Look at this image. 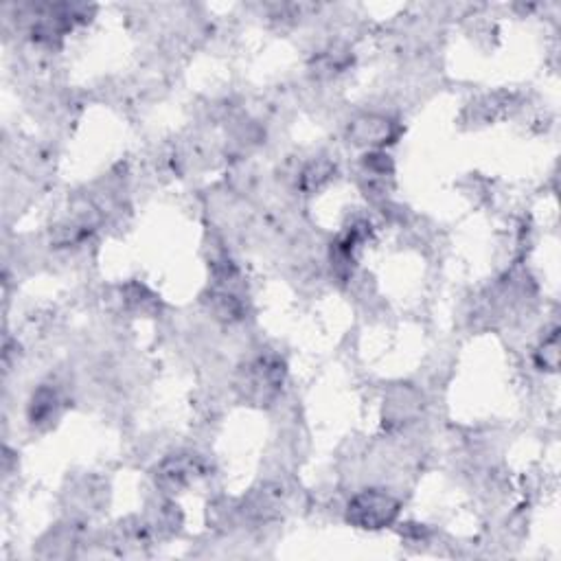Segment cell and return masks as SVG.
Segmentation results:
<instances>
[{"instance_id":"cell-1","label":"cell","mask_w":561,"mask_h":561,"mask_svg":"<svg viewBox=\"0 0 561 561\" xmlns=\"http://www.w3.org/2000/svg\"><path fill=\"white\" fill-rule=\"evenodd\" d=\"M285 380V364L279 356H257L246 366L239 369L237 375V393L244 402L253 406H268L281 395Z\"/></svg>"},{"instance_id":"cell-2","label":"cell","mask_w":561,"mask_h":561,"mask_svg":"<svg viewBox=\"0 0 561 561\" xmlns=\"http://www.w3.org/2000/svg\"><path fill=\"white\" fill-rule=\"evenodd\" d=\"M402 513V502L386 489H362L351 496L345 509V520L360 531H384L393 526Z\"/></svg>"},{"instance_id":"cell-3","label":"cell","mask_w":561,"mask_h":561,"mask_svg":"<svg viewBox=\"0 0 561 561\" xmlns=\"http://www.w3.org/2000/svg\"><path fill=\"white\" fill-rule=\"evenodd\" d=\"M399 134H402V125L382 112H362L347 128L349 141L366 152L386 150L399 139Z\"/></svg>"},{"instance_id":"cell-4","label":"cell","mask_w":561,"mask_h":561,"mask_svg":"<svg viewBox=\"0 0 561 561\" xmlns=\"http://www.w3.org/2000/svg\"><path fill=\"white\" fill-rule=\"evenodd\" d=\"M202 474H204V465L200 461V456L191 452H180L167 456V459L156 465L154 483L160 491H165V494H176V491L189 487L193 480L200 478Z\"/></svg>"},{"instance_id":"cell-5","label":"cell","mask_w":561,"mask_h":561,"mask_svg":"<svg viewBox=\"0 0 561 561\" xmlns=\"http://www.w3.org/2000/svg\"><path fill=\"white\" fill-rule=\"evenodd\" d=\"M421 412V393L410 384H397L384 399V426L404 428Z\"/></svg>"},{"instance_id":"cell-6","label":"cell","mask_w":561,"mask_h":561,"mask_svg":"<svg viewBox=\"0 0 561 561\" xmlns=\"http://www.w3.org/2000/svg\"><path fill=\"white\" fill-rule=\"evenodd\" d=\"M204 303L217 320L228 325L239 323L246 316V303L237 292V285L213 283V288L204 294Z\"/></svg>"},{"instance_id":"cell-7","label":"cell","mask_w":561,"mask_h":561,"mask_svg":"<svg viewBox=\"0 0 561 561\" xmlns=\"http://www.w3.org/2000/svg\"><path fill=\"white\" fill-rule=\"evenodd\" d=\"M64 408V399L57 386L42 384L36 393H33L29 402V421L36 428H51L53 423L60 419Z\"/></svg>"},{"instance_id":"cell-8","label":"cell","mask_w":561,"mask_h":561,"mask_svg":"<svg viewBox=\"0 0 561 561\" xmlns=\"http://www.w3.org/2000/svg\"><path fill=\"white\" fill-rule=\"evenodd\" d=\"M336 174V163H331L329 158H314L301 169L296 185L303 193H316L329 185L331 178Z\"/></svg>"},{"instance_id":"cell-9","label":"cell","mask_w":561,"mask_h":561,"mask_svg":"<svg viewBox=\"0 0 561 561\" xmlns=\"http://www.w3.org/2000/svg\"><path fill=\"white\" fill-rule=\"evenodd\" d=\"M351 64V53L345 47H329L320 55L314 57L312 73L320 79L336 77L338 73H345Z\"/></svg>"},{"instance_id":"cell-10","label":"cell","mask_w":561,"mask_h":561,"mask_svg":"<svg viewBox=\"0 0 561 561\" xmlns=\"http://www.w3.org/2000/svg\"><path fill=\"white\" fill-rule=\"evenodd\" d=\"M123 303L128 305V309H132V312L143 314V316L154 314L158 309L156 294L147 290L145 285H141V283L125 285V288H123Z\"/></svg>"},{"instance_id":"cell-11","label":"cell","mask_w":561,"mask_h":561,"mask_svg":"<svg viewBox=\"0 0 561 561\" xmlns=\"http://www.w3.org/2000/svg\"><path fill=\"white\" fill-rule=\"evenodd\" d=\"M537 369L555 373L559 369V331L553 329L551 336L542 340V345L535 351Z\"/></svg>"}]
</instances>
